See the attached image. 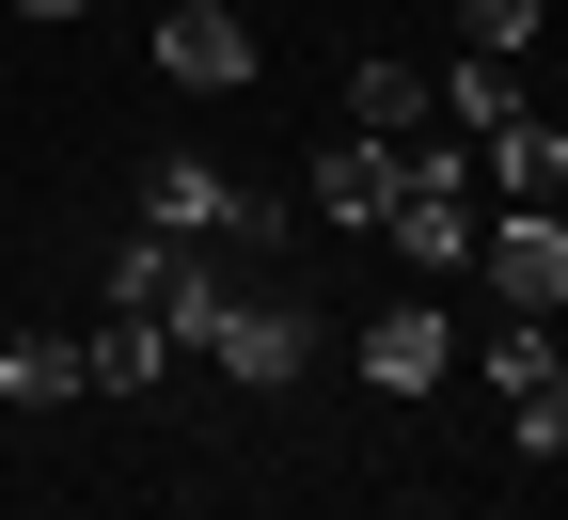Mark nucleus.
Here are the masks:
<instances>
[{
    "label": "nucleus",
    "instance_id": "8",
    "mask_svg": "<svg viewBox=\"0 0 568 520\" xmlns=\"http://www.w3.org/2000/svg\"><path fill=\"white\" fill-rule=\"evenodd\" d=\"M159 363H174V316H142V300H111V316L80 332V379H95V395H142Z\"/></svg>",
    "mask_w": 568,
    "mask_h": 520
},
{
    "label": "nucleus",
    "instance_id": "11",
    "mask_svg": "<svg viewBox=\"0 0 568 520\" xmlns=\"http://www.w3.org/2000/svg\"><path fill=\"white\" fill-rule=\"evenodd\" d=\"M0 395H17V410H80L95 379H80V332H17V347H0Z\"/></svg>",
    "mask_w": 568,
    "mask_h": 520
},
{
    "label": "nucleus",
    "instance_id": "15",
    "mask_svg": "<svg viewBox=\"0 0 568 520\" xmlns=\"http://www.w3.org/2000/svg\"><path fill=\"white\" fill-rule=\"evenodd\" d=\"M17 17H32V32H63V17H95V0H17Z\"/></svg>",
    "mask_w": 568,
    "mask_h": 520
},
{
    "label": "nucleus",
    "instance_id": "9",
    "mask_svg": "<svg viewBox=\"0 0 568 520\" xmlns=\"http://www.w3.org/2000/svg\"><path fill=\"white\" fill-rule=\"evenodd\" d=\"M474 142H489V174H506V205H552L568 190V126L552 111H506V126H474Z\"/></svg>",
    "mask_w": 568,
    "mask_h": 520
},
{
    "label": "nucleus",
    "instance_id": "7",
    "mask_svg": "<svg viewBox=\"0 0 568 520\" xmlns=\"http://www.w3.org/2000/svg\"><path fill=\"white\" fill-rule=\"evenodd\" d=\"M395 174H410V142H379V126H347V142H316V221H347V237H379V205H395Z\"/></svg>",
    "mask_w": 568,
    "mask_h": 520
},
{
    "label": "nucleus",
    "instance_id": "14",
    "mask_svg": "<svg viewBox=\"0 0 568 520\" xmlns=\"http://www.w3.org/2000/svg\"><path fill=\"white\" fill-rule=\"evenodd\" d=\"M458 17H474V48H506V63H521V32L552 17V0H458Z\"/></svg>",
    "mask_w": 568,
    "mask_h": 520
},
{
    "label": "nucleus",
    "instance_id": "6",
    "mask_svg": "<svg viewBox=\"0 0 568 520\" xmlns=\"http://www.w3.org/2000/svg\"><path fill=\"white\" fill-rule=\"evenodd\" d=\"M458 379V332H443V300H395V316H364V395H443Z\"/></svg>",
    "mask_w": 568,
    "mask_h": 520
},
{
    "label": "nucleus",
    "instance_id": "2",
    "mask_svg": "<svg viewBox=\"0 0 568 520\" xmlns=\"http://www.w3.org/2000/svg\"><path fill=\"white\" fill-rule=\"evenodd\" d=\"M190 347L222 363L237 395H284V379H316V300H301V284H222Z\"/></svg>",
    "mask_w": 568,
    "mask_h": 520
},
{
    "label": "nucleus",
    "instance_id": "16",
    "mask_svg": "<svg viewBox=\"0 0 568 520\" xmlns=\"http://www.w3.org/2000/svg\"><path fill=\"white\" fill-rule=\"evenodd\" d=\"M552 332H568V300H552Z\"/></svg>",
    "mask_w": 568,
    "mask_h": 520
},
{
    "label": "nucleus",
    "instance_id": "3",
    "mask_svg": "<svg viewBox=\"0 0 568 520\" xmlns=\"http://www.w3.org/2000/svg\"><path fill=\"white\" fill-rule=\"evenodd\" d=\"M379 237H395V268L458 284V268H474V159H443V142H410V174H395V205H379Z\"/></svg>",
    "mask_w": 568,
    "mask_h": 520
},
{
    "label": "nucleus",
    "instance_id": "5",
    "mask_svg": "<svg viewBox=\"0 0 568 520\" xmlns=\"http://www.w3.org/2000/svg\"><path fill=\"white\" fill-rule=\"evenodd\" d=\"M159 80H190V95H253V32H237V0H174V17H159Z\"/></svg>",
    "mask_w": 568,
    "mask_h": 520
},
{
    "label": "nucleus",
    "instance_id": "10",
    "mask_svg": "<svg viewBox=\"0 0 568 520\" xmlns=\"http://www.w3.org/2000/svg\"><path fill=\"white\" fill-rule=\"evenodd\" d=\"M190 253H205V237H159V221H126V237L95 253V300H142V316H159V300H174V268H190Z\"/></svg>",
    "mask_w": 568,
    "mask_h": 520
},
{
    "label": "nucleus",
    "instance_id": "13",
    "mask_svg": "<svg viewBox=\"0 0 568 520\" xmlns=\"http://www.w3.org/2000/svg\"><path fill=\"white\" fill-rule=\"evenodd\" d=\"M506 111H521V63L506 48H458L443 63V126H506Z\"/></svg>",
    "mask_w": 568,
    "mask_h": 520
},
{
    "label": "nucleus",
    "instance_id": "12",
    "mask_svg": "<svg viewBox=\"0 0 568 520\" xmlns=\"http://www.w3.org/2000/svg\"><path fill=\"white\" fill-rule=\"evenodd\" d=\"M426 111H443V80H426V63H347V126H379V142H410Z\"/></svg>",
    "mask_w": 568,
    "mask_h": 520
},
{
    "label": "nucleus",
    "instance_id": "1",
    "mask_svg": "<svg viewBox=\"0 0 568 520\" xmlns=\"http://www.w3.org/2000/svg\"><path fill=\"white\" fill-rule=\"evenodd\" d=\"M142 221H159V237H205V253H284V237H301L284 190H237L222 159H190V142L142 159Z\"/></svg>",
    "mask_w": 568,
    "mask_h": 520
},
{
    "label": "nucleus",
    "instance_id": "4",
    "mask_svg": "<svg viewBox=\"0 0 568 520\" xmlns=\"http://www.w3.org/2000/svg\"><path fill=\"white\" fill-rule=\"evenodd\" d=\"M474 268H489L506 316H552V300H568V221H552V205H506V221L474 237Z\"/></svg>",
    "mask_w": 568,
    "mask_h": 520
}]
</instances>
